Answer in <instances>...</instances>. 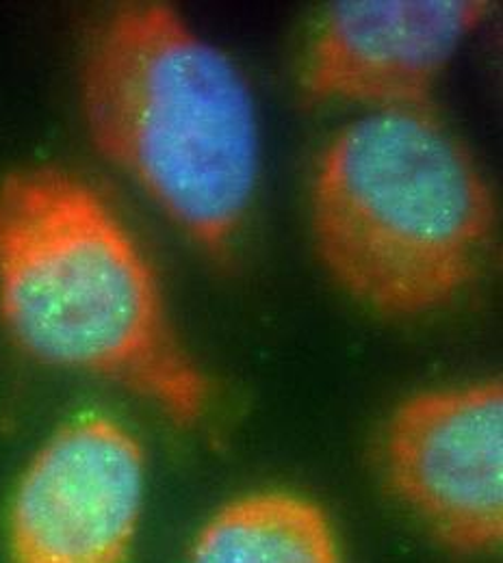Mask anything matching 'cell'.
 I'll list each match as a JSON object with an SVG mask.
<instances>
[{"instance_id": "obj_3", "label": "cell", "mask_w": 503, "mask_h": 563, "mask_svg": "<svg viewBox=\"0 0 503 563\" xmlns=\"http://www.w3.org/2000/svg\"><path fill=\"white\" fill-rule=\"evenodd\" d=\"M317 254L369 310L453 303L489 263L497 207L473 152L426 107L380 109L326 145L310 185Z\"/></svg>"}, {"instance_id": "obj_2", "label": "cell", "mask_w": 503, "mask_h": 563, "mask_svg": "<svg viewBox=\"0 0 503 563\" xmlns=\"http://www.w3.org/2000/svg\"><path fill=\"white\" fill-rule=\"evenodd\" d=\"M80 102L96 147L194 245L226 263L261 167L254 98L237 64L174 7L127 2L89 29Z\"/></svg>"}, {"instance_id": "obj_6", "label": "cell", "mask_w": 503, "mask_h": 563, "mask_svg": "<svg viewBox=\"0 0 503 563\" xmlns=\"http://www.w3.org/2000/svg\"><path fill=\"white\" fill-rule=\"evenodd\" d=\"M484 0H352L313 26L302 66L310 102L426 107L464 40L493 13Z\"/></svg>"}, {"instance_id": "obj_7", "label": "cell", "mask_w": 503, "mask_h": 563, "mask_svg": "<svg viewBox=\"0 0 503 563\" xmlns=\"http://www.w3.org/2000/svg\"><path fill=\"white\" fill-rule=\"evenodd\" d=\"M189 563H343L328 514L287 490L223 503L196 533Z\"/></svg>"}, {"instance_id": "obj_4", "label": "cell", "mask_w": 503, "mask_h": 563, "mask_svg": "<svg viewBox=\"0 0 503 563\" xmlns=\"http://www.w3.org/2000/svg\"><path fill=\"white\" fill-rule=\"evenodd\" d=\"M382 464L391 490L445 549L495 553L503 538L502 379L408 397L384 427Z\"/></svg>"}, {"instance_id": "obj_1", "label": "cell", "mask_w": 503, "mask_h": 563, "mask_svg": "<svg viewBox=\"0 0 503 563\" xmlns=\"http://www.w3.org/2000/svg\"><path fill=\"white\" fill-rule=\"evenodd\" d=\"M0 323L29 357L111 382L178 427L209 410L211 382L144 250L64 169H18L0 183Z\"/></svg>"}, {"instance_id": "obj_5", "label": "cell", "mask_w": 503, "mask_h": 563, "mask_svg": "<svg viewBox=\"0 0 503 563\" xmlns=\"http://www.w3.org/2000/svg\"><path fill=\"white\" fill-rule=\"evenodd\" d=\"M144 494L140 440L109 417H76L42 444L13 490L11 563H129Z\"/></svg>"}]
</instances>
